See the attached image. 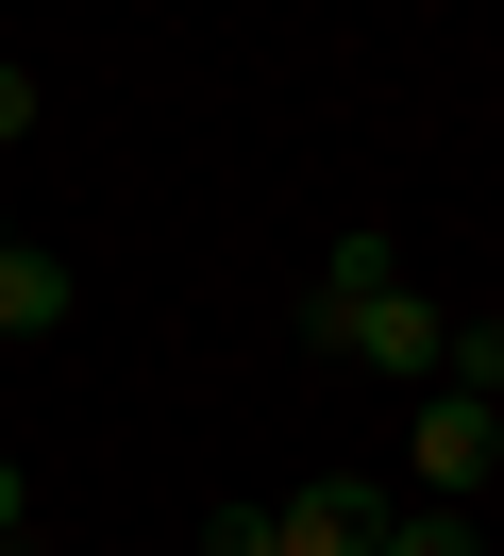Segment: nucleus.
<instances>
[{
    "instance_id": "obj_10",
    "label": "nucleus",
    "mask_w": 504,
    "mask_h": 556,
    "mask_svg": "<svg viewBox=\"0 0 504 556\" xmlns=\"http://www.w3.org/2000/svg\"><path fill=\"white\" fill-rule=\"evenodd\" d=\"M17 522H34V472H17V455H0V556H17Z\"/></svg>"
},
{
    "instance_id": "obj_2",
    "label": "nucleus",
    "mask_w": 504,
    "mask_h": 556,
    "mask_svg": "<svg viewBox=\"0 0 504 556\" xmlns=\"http://www.w3.org/2000/svg\"><path fill=\"white\" fill-rule=\"evenodd\" d=\"M403 455H421V506H470V489L504 472V405H470V388H421Z\"/></svg>"
},
{
    "instance_id": "obj_5",
    "label": "nucleus",
    "mask_w": 504,
    "mask_h": 556,
    "mask_svg": "<svg viewBox=\"0 0 504 556\" xmlns=\"http://www.w3.org/2000/svg\"><path fill=\"white\" fill-rule=\"evenodd\" d=\"M370 287H403V253H387V237H336V253H320V287H302V338H320L336 304H370Z\"/></svg>"
},
{
    "instance_id": "obj_4",
    "label": "nucleus",
    "mask_w": 504,
    "mask_h": 556,
    "mask_svg": "<svg viewBox=\"0 0 504 556\" xmlns=\"http://www.w3.org/2000/svg\"><path fill=\"white\" fill-rule=\"evenodd\" d=\"M67 304H85V287H67L51 253H17V237H0V338H67Z\"/></svg>"
},
{
    "instance_id": "obj_6",
    "label": "nucleus",
    "mask_w": 504,
    "mask_h": 556,
    "mask_svg": "<svg viewBox=\"0 0 504 556\" xmlns=\"http://www.w3.org/2000/svg\"><path fill=\"white\" fill-rule=\"evenodd\" d=\"M437 388H470V405H504V320H454V338H437Z\"/></svg>"
},
{
    "instance_id": "obj_3",
    "label": "nucleus",
    "mask_w": 504,
    "mask_h": 556,
    "mask_svg": "<svg viewBox=\"0 0 504 556\" xmlns=\"http://www.w3.org/2000/svg\"><path fill=\"white\" fill-rule=\"evenodd\" d=\"M387 506H403V489H370V472H302L269 522H286V556H370V540H387Z\"/></svg>"
},
{
    "instance_id": "obj_1",
    "label": "nucleus",
    "mask_w": 504,
    "mask_h": 556,
    "mask_svg": "<svg viewBox=\"0 0 504 556\" xmlns=\"http://www.w3.org/2000/svg\"><path fill=\"white\" fill-rule=\"evenodd\" d=\"M437 338H454L437 287H370V304L320 320V354H353V371H387V388H437Z\"/></svg>"
},
{
    "instance_id": "obj_9",
    "label": "nucleus",
    "mask_w": 504,
    "mask_h": 556,
    "mask_svg": "<svg viewBox=\"0 0 504 556\" xmlns=\"http://www.w3.org/2000/svg\"><path fill=\"white\" fill-rule=\"evenodd\" d=\"M17 136H34V68L0 51V152H17Z\"/></svg>"
},
{
    "instance_id": "obj_8",
    "label": "nucleus",
    "mask_w": 504,
    "mask_h": 556,
    "mask_svg": "<svg viewBox=\"0 0 504 556\" xmlns=\"http://www.w3.org/2000/svg\"><path fill=\"white\" fill-rule=\"evenodd\" d=\"M202 556H286V522H269V506H219V522H202Z\"/></svg>"
},
{
    "instance_id": "obj_7",
    "label": "nucleus",
    "mask_w": 504,
    "mask_h": 556,
    "mask_svg": "<svg viewBox=\"0 0 504 556\" xmlns=\"http://www.w3.org/2000/svg\"><path fill=\"white\" fill-rule=\"evenodd\" d=\"M370 556H488V540H470V506H387Z\"/></svg>"
}]
</instances>
